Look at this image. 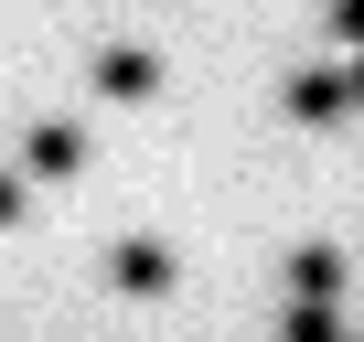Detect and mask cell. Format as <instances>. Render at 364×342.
<instances>
[{
    "label": "cell",
    "instance_id": "cell-1",
    "mask_svg": "<svg viewBox=\"0 0 364 342\" xmlns=\"http://www.w3.org/2000/svg\"><path fill=\"white\" fill-rule=\"evenodd\" d=\"M343 96H353V75H332V65L289 75V118H343Z\"/></svg>",
    "mask_w": 364,
    "mask_h": 342
},
{
    "label": "cell",
    "instance_id": "cell-2",
    "mask_svg": "<svg viewBox=\"0 0 364 342\" xmlns=\"http://www.w3.org/2000/svg\"><path fill=\"white\" fill-rule=\"evenodd\" d=\"M97 86H107V96H150V86H161V65L118 43V54H97Z\"/></svg>",
    "mask_w": 364,
    "mask_h": 342
},
{
    "label": "cell",
    "instance_id": "cell-3",
    "mask_svg": "<svg viewBox=\"0 0 364 342\" xmlns=\"http://www.w3.org/2000/svg\"><path fill=\"white\" fill-rule=\"evenodd\" d=\"M75 160H86V139H75V128H33V182H65Z\"/></svg>",
    "mask_w": 364,
    "mask_h": 342
},
{
    "label": "cell",
    "instance_id": "cell-4",
    "mask_svg": "<svg viewBox=\"0 0 364 342\" xmlns=\"http://www.w3.org/2000/svg\"><path fill=\"white\" fill-rule=\"evenodd\" d=\"M289 289H300V299H332V289H343V257H332V246H300V257H289Z\"/></svg>",
    "mask_w": 364,
    "mask_h": 342
},
{
    "label": "cell",
    "instance_id": "cell-5",
    "mask_svg": "<svg viewBox=\"0 0 364 342\" xmlns=\"http://www.w3.org/2000/svg\"><path fill=\"white\" fill-rule=\"evenodd\" d=\"M118 289H171V257L161 246H118Z\"/></svg>",
    "mask_w": 364,
    "mask_h": 342
},
{
    "label": "cell",
    "instance_id": "cell-6",
    "mask_svg": "<svg viewBox=\"0 0 364 342\" xmlns=\"http://www.w3.org/2000/svg\"><path fill=\"white\" fill-rule=\"evenodd\" d=\"M289 342H353V331H332V299H300L289 310Z\"/></svg>",
    "mask_w": 364,
    "mask_h": 342
},
{
    "label": "cell",
    "instance_id": "cell-7",
    "mask_svg": "<svg viewBox=\"0 0 364 342\" xmlns=\"http://www.w3.org/2000/svg\"><path fill=\"white\" fill-rule=\"evenodd\" d=\"M332 33H343V43L364 54V0H332Z\"/></svg>",
    "mask_w": 364,
    "mask_h": 342
},
{
    "label": "cell",
    "instance_id": "cell-8",
    "mask_svg": "<svg viewBox=\"0 0 364 342\" xmlns=\"http://www.w3.org/2000/svg\"><path fill=\"white\" fill-rule=\"evenodd\" d=\"M11 214H22V182H0V225H11Z\"/></svg>",
    "mask_w": 364,
    "mask_h": 342
},
{
    "label": "cell",
    "instance_id": "cell-9",
    "mask_svg": "<svg viewBox=\"0 0 364 342\" xmlns=\"http://www.w3.org/2000/svg\"><path fill=\"white\" fill-rule=\"evenodd\" d=\"M353 96H364V65H353Z\"/></svg>",
    "mask_w": 364,
    "mask_h": 342
}]
</instances>
